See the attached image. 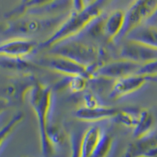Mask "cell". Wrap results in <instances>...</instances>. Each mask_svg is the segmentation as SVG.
Returning a JSON list of instances; mask_svg holds the SVG:
<instances>
[{
    "instance_id": "cell-16",
    "label": "cell",
    "mask_w": 157,
    "mask_h": 157,
    "mask_svg": "<svg viewBox=\"0 0 157 157\" xmlns=\"http://www.w3.org/2000/svg\"><path fill=\"white\" fill-rule=\"evenodd\" d=\"M0 67L17 71L19 74H28L32 73V71L39 66L25 59L0 57Z\"/></svg>"
},
{
    "instance_id": "cell-9",
    "label": "cell",
    "mask_w": 157,
    "mask_h": 157,
    "mask_svg": "<svg viewBox=\"0 0 157 157\" xmlns=\"http://www.w3.org/2000/svg\"><path fill=\"white\" fill-rule=\"evenodd\" d=\"M39 45L33 39L15 36L0 43V57L25 59L36 51Z\"/></svg>"
},
{
    "instance_id": "cell-27",
    "label": "cell",
    "mask_w": 157,
    "mask_h": 157,
    "mask_svg": "<svg viewBox=\"0 0 157 157\" xmlns=\"http://www.w3.org/2000/svg\"><path fill=\"white\" fill-rule=\"evenodd\" d=\"M25 157H29V156H25Z\"/></svg>"
},
{
    "instance_id": "cell-15",
    "label": "cell",
    "mask_w": 157,
    "mask_h": 157,
    "mask_svg": "<svg viewBox=\"0 0 157 157\" xmlns=\"http://www.w3.org/2000/svg\"><path fill=\"white\" fill-rule=\"evenodd\" d=\"M103 132L99 127H91L85 130L81 137V157L91 156Z\"/></svg>"
},
{
    "instance_id": "cell-10",
    "label": "cell",
    "mask_w": 157,
    "mask_h": 157,
    "mask_svg": "<svg viewBox=\"0 0 157 157\" xmlns=\"http://www.w3.org/2000/svg\"><path fill=\"white\" fill-rule=\"evenodd\" d=\"M38 82L39 80L32 73L19 74L6 86L5 92L13 99L23 102Z\"/></svg>"
},
{
    "instance_id": "cell-11",
    "label": "cell",
    "mask_w": 157,
    "mask_h": 157,
    "mask_svg": "<svg viewBox=\"0 0 157 157\" xmlns=\"http://www.w3.org/2000/svg\"><path fill=\"white\" fill-rule=\"evenodd\" d=\"M148 78L146 75L136 74L114 80L109 91V98L118 99L134 93L146 82Z\"/></svg>"
},
{
    "instance_id": "cell-26",
    "label": "cell",
    "mask_w": 157,
    "mask_h": 157,
    "mask_svg": "<svg viewBox=\"0 0 157 157\" xmlns=\"http://www.w3.org/2000/svg\"><path fill=\"white\" fill-rule=\"evenodd\" d=\"M8 105H9V101L7 98H0V115L7 109Z\"/></svg>"
},
{
    "instance_id": "cell-23",
    "label": "cell",
    "mask_w": 157,
    "mask_h": 157,
    "mask_svg": "<svg viewBox=\"0 0 157 157\" xmlns=\"http://www.w3.org/2000/svg\"><path fill=\"white\" fill-rule=\"evenodd\" d=\"M103 105L101 103L98 97L92 91H85L82 95V107L87 108V109H92L96 108L98 106Z\"/></svg>"
},
{
    "instance_id": "cell-5",
    "label": "cell",
    "mask_w": 157,
    "mask_h": 157,
    "mask_svg": "<svg viewBox=\"0 0 157 157\" xmlns=\"http://www.w3.org/2000/svg\"><path fill=\"white\" fill-rule=\"evenodd\" d=\"M157 9V1H135L124 11L123 25L120 36L115 43L126 38L127 35L144 25Z\"/></svg>"
},
{
    "instance_id": "cell-4",
    "label": "cell",
    "mask_w": 157,
    "mask_h": 157,
    "mask_svg": "<svg viewBox=\"0 0 157 157\" xmlns=\"http://www.w3.org/2000/svg\"><path fill=\"white\" fill-rule=\"evenodd\" d=\"M68 13L50 17H24L18 20L12 21L8 24L5 32L19 36L18 37H24L23 36L25 35L37 34L50 29H54L55 31L64 21Z\"/></svg>"
},
{
    "instance_id": "cell-19",
    "label": "cell",
    "mask_w": 157,
    "mask_h": 157,
    "mask_svg": "<svg viewBox=\"0 0 157 157\" xmlns=\"http://www.w3.org/2000/svg\"><path fill=\"white\" fill-rule=\"evenodd\" d=\"M24 119H25V114L23 112H18L11 117L10 120L2 128H0V149L6 140L12 134L13 130L23 121Z\"/></svg>"
},
{
    "instance_id": "cell-17",
    "label": "cell",
    "mask_w": 157,
    "mask_h": 157,
    "mask_svg": "<svg viewBox=\"0 0 157 157\" xmlns=\"http://www.w3.org/2000/svg\"><path fill=\"white\" fill-rule=\"evenodd\" d=\"M153 119L151 113L145 109H140L137 123L133 129V135L136 139H141L147 136L152 125Z\"/></svg>"
},
{
    "instance_id": "cell-18",
    "label": "cell",
    "mask_w": 157,
    "mask_h": 157,
    "mask_svg": "<svg viewBox=\"0 0 157 157\" xmlns=\"http://www.w3.org/2000/svg\"><path fill=\"white\" fill-rule=\"evenodd\" d=\"M140 109H136V108L119 109V112L113 118V120L123 127L134 129L138 119Z\"/></svg>"
},
{
    "instance_id": "cell-20",
    "label": "cell",
    "mask_w": 157,
    "mask_h": 157,
    "mask_svg": "<svg viewBox=\"0 0 157 157\" xmlns=\"http://www.w3.org/2000/svg\"><path fill=\"white\" fill-rule=\"evenodd\" d=\"M113 138L110 134L103 132L90 157H108L113 146Z\"/></svg>"
},
{
    "instance_id": "cell-12",
    "label": "cell",
    "mask_w": 157,
    "mask_h": 157,
    "mask_svg": "<svg viewBox=\"0 0 157 157\" xmlns=\"http://www.w3.org/2000/svg\"><path fill=\"white\" fill-rule=\"evenodd\" d=\"M124 11L115 10L107 16L103 17L102 33L105 43H115L120 36L123 25Z\"/></svg>"
},
{
    "instance_id": "cell-21",
    "label": "cell",
    "mask_w": 157,
    "mask_h": 157,
    "mask_svg": "<svg viewBox=\"0 0 157 157\" xmlns=\"http://www.w3.org/2000/svg\"><path fill=\"white\" fill-rule=\"evenodd\" d=\"M47 138L51 145L56 149V147L62 145L65 140V134L61 126L49 123L47 130Z\"/></svg>"
},
{
    "instance_id": "cell-8",
    "label": "cell",
    "mask_w": 157,
    "mask_h": 157,
    "mask_svg": "<svg viewBox=\"0 0 157 157\" xmlns=\"http://www.w3.org/2000/svg\"><path fill=\"white\" fill-rule=\"evenodd\" d=\"M119 56L120 58L128 60L143 66L157 61V49L126 39L120 47Z\"/></svg>"
},
{
    "instance_id": "cell-14",
    "label": "cell",
    "mask_w": 157,
    "mask_h": 157,
    "mask_svg": "<svg viewBox=\"0 0 157 157\" xmlns=\"http://www.w3.org/2000/svg\"><path fill=\"white\" fill-rule=\"evenodd\" d=\"M126 39L157 49V28L144 24L127 35Z\"/></svg>"
},
{
    "instance_id": "cell-2",
    "label": "cell",
    "mask_w": 157,
    "mask_h": 157,
    "mask_svg": "<svg viewBox=\"0 0 157 157\" xmlns=\"http://www.w3.org/2000/svg\"><path fill=\"white\" fill-rule=\"evenodd\" d=\"M104 1H90L89 5L79 12L70 10L64 21L47 39L39 45L40 48H51L55 45L82 33L92 22L102 15Z\"/></svg>"
},
{
    "instance_id": "cell-13",
    "label": "cell",
    "mask_w": 157,
    "mask_h": 157,
    "mask_svg": "<svg viewBox=\"0 0 157 157\" xmlns=\"http://www.w3.org/2000/svg\"><path fill=\"white\" fill-rule=\"evenodd\" d=\"M118 112L119 109L104 105L92 108V109H87L81 106L75 111L74 116L81 121L94 123V122H99L109 119L113 120V118L116 116Z\"/></svg>"
},
{
    "instance_id": "cell-22",
    "label": "cell",
    "mask_w": 157,
    "mask_h": 157,
    "mask_svg": "<svg viewBox=\"0 0 157 157\" xmlns=\"http://www.w3.org/2000/svg\"><path fill=\"white\" fill-rule=\"evenodd\" d=\"M68 81L67 87L71 93L78 94L86 91L90 79L84 75H77L74 77H68Z\"/></svg>"
},
{
    "instance_id": "cell-7",
    "label": "cell",
    "mask_w": 157,
    "mask_h": 157,
    "mask_svg": "<svg viewBox=\"0 0 157 157\" xmlns=\"http://www.w3.org/2000/svg\"><path fill=\"white\" fill-rule=\"evenodd\" d=\"M141 66L142 65L125 59L119 58L116 60H111L97 69L94 74L93 78L100 77L114 81L124 77L138 74Z\"/></svg>"
},
{
    "instance_id": "cell-1",
    "label": "cell",
    "mask_w": 157,
    "mask_h": 157,
    "mask_svg": "<svg viewBox=\"0 0 157 157\" xmlns=\"http://www.w3.org/2000/svg\"><path fill=\"white\" fill-rule=\"evenodd\" d=\"M49 50L48 54L66 57L87 68L90 80L97 69L109 61L108 50L105 47L80 39H68Z\"/></svg>"
},
{
    "instance_id": "cell-25",
    "label": "cell",
    "mask_w": 157,
    "mask_h": 157,
    "mask_svg": "<svg viewBox=\"0 0 157 157\" xmlns=\"http://www.w3.org/2000/svg\"><path fill=\"white\" fill-rule=\"evenodd\" d=\"M138 157H157V144L148 148Z\"/></svg>"
},
{
    "instance_id": "cell-24",
    "label": "cell",
    "mask_w": 157,
    "mask_h": 157,
    "mask_svg": "<svg viewBox=\"0 0 157 157\" xmlns=\"http://www.w3.org/2000/svg\"><path fill=\"white\" fill-rule=\"evenodd\" d=\"M81 137L78 134H74L70 137V145H71V152L69 157H81L80 144Z\"/></svg>"
},
{
    "instance_id": "cell-6",
    "label": "cell",
    "mask_w": 157,
    "mask_h": 157,
    "mask_svg": "<svg viewBox=\"0 0 157 157\" xmlns=\"http://www.w3.org/2000/svg\"><path fill=\"white\" fill-rule=\"evenodd\" d=\"M36 65L46 68L56 73L61 74L67 77L84 75L90 79L87 68L70 59L61 56L48 54V55L43 56V57L39 59L36 62Z\"/></svg>"
},
{
    "instance_id": "cell-3",
    "label": "cell",
    "mask_w": 157,
    "mask_h": 157,
    "mask_svg": "<svg viewBox=\"0 0 157 157\" xmlns=\"http://www.w3.org/2000/svg\"><path fill=\"white\" fill-rule=\"evenodd\" d=\"M29 103L37 119L41 152L43 157H52L55 148L47 138V130L49 126V116L51 109L53 91L50 86L38 82L29 94Z\"/></svg>"
}]
</instances>
